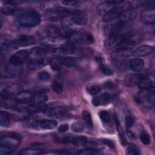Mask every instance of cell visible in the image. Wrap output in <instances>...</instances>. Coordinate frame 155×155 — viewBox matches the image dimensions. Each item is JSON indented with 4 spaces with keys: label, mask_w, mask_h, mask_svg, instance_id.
<instances>
[{
    "label": "cell",
    "mask_w": 155,
    "mask_h": 155,
    "mask_svg": "<svg viewBox=\"0 0 155 155\" xmlns=\"http://www.w3.org/2000/svg\"><path fill=\"white\" fill-rule=\"evenodd\" d=\"M127 151H128V154L136 155V154H139L140 153L139 151V148L134 143H130L128 145L127 147Z\"/></svg>",
    "instance_id": "obj_38"
},
{
    "label": "cell",
    "mask_w": 155,
    "mask_h": 155,
    "mask_svg": "<svg viewBox=\"0 0 155 155\" xmlns=\"http://www.w3.org/2000/svg\"><path fill=\"white\" fill-rule=\"evenodd\" d=\"M34 97V94L28 91H21L16 94V99L21 104L31 103Z\"/></svg>",
    "instance_id": "obj_13"
},
{
    "label": "cell",
    "mask_w": 155,
    "mask_h": 155,
    "mask_svg": "<svg viewBox=\"0 0 155 155\" xmlns=\"http://www.w3.org/2000/svg\"><path fill=\"white\" fill-rule=\"evenodd\" d=\"M18 21L22 26L32 27L36 26L40 23L41 16L39 13L35 10H25L19 14Z\"/></svg>",
    "instance_id": "obj_1"
},
{
    "label": "cell",
    "mask_w": 155,
    "mask_h": 155,
    "mask_svg": "<svg viewBox=\"0 0 155 155\" xmlns=\"http://www.w3.org/2000/svg\"><path fill=\"white\" fill-rule=\"evenodd\" d=\"M83 36V41H85V42L91 44L94 42V37L92 34L90 33H85L84 35H82Z\"/></svg>",
    "instance_id": "obj_47"
},
{
    "label": "cell",
    "mask_w": 155,
    "mask_h": 155,
    "mask_svg": "<svg viewBox=\"0 0 155 155\" xmlns=\"http://www.w3.org/2000/svg\"><path fill=\"white\" fill-rule=\"evenodd\" d=\"M50 74L46 71H42L38 73V78L41 81H47L49 79Z\"/></svg>",
    "instance_id": "obj_46"
},
{
    "label": "cell",
    "mask_w": 155,
    "mask_h": 155,
    "mask_svg": "<svg viewBox=\"0 0 155 155\" xmlns=\"http://www.w3.org/2000/svg\"><path fill=\"white\" fill-rule=\"evenodd\" d=\"M99 151L98 150L93 149V148H88L84 150H80L77 151V154H94L97 153Z\"/></svg>",
    "instance_id": "obj_45"
},
{
    "label": "cell",
    "mask_w": 155,
    "mask_h": 155,
    "mask_svg": "<svg viewBox=\"0 0 155 155\" xmlns=\"http://www.w3.org/2000/svg\"><path fill=\"white\" fill-rule=\"evenodd\" d=\"M137 12L133 8H128L125 10L119 16L120 21L128 22L137 17Z\"/></svg>",
    "instance_id": "obj_16"
},
{
    "label": "cell",
    "mask_w": 155,
    "mask_h": 155,
    "mask_svg": "<svg viewBox=\"0 0 155 155\" xmlns=\"http://www.w3.org/2000/svg\"><path fill=\"white\" fill-rule=\"evenodd\" d=\"M44 64V59L30 58L27 63V68L31 71L36 70L41 68Z\"/></svg>",
    "instance_id": "obj_21"
},
{
    "label": "cell",
    "mask_w": 155,
    "mask_h": 155,
    "mask_svg": "<svg viewBox=\"0 0 155 155\" xmlns=\"http://www.w3.org/2000/svg\"><path fill=\"white\" fill-rule=\"evenodd\" d=\"M140 139L143 144L145 145H148L150 143L151 139L149 134L146 131H142L140 134Z\"/></svg>",
    "instance_id": "obj_39"
},
{
    "label": "cell",
    "mask_w": 155,
    "mask_h": 155,
    "mask_svg": "<svg viewBox=\"0 0 155 155\" xmlns=\"http://www.w3.org/2000/svg\"><path fill=\"white\" fill-rule=\"evenodd\" d=\"M35 125L44 130H52L56 127L58 123L53 119H43L36 122Z\"/></svg>",
    "instance_id": "obj_14"
},
{
    "label": "cell",
    "mask_w": 155,
    "mask_h": 155,
    "mask_svg": "<svg viewBox=\"0 0 155 155\" xmlns=\"http://www.w3.org/2000/svg\"><path fill=\"white\" fill-rule=\"evenodd\" d=\"M82 117L87 125L90 128L93 127V124L91 119V114L88 111H84L82 112Z\"/></svg>",
    "instance_id": "obj_34"
},
{
    "label": "cell",
    "mask_w": 155,
    "mask_h": 155,
    "mask_svg": "<svg viewBox=\"0 0 155 155\" xmlns=\"http://www.w3.org/2000/svg\"><path fill=\"white\" fill-rule=\"evenodd\" d=\"M51 88L55 93L61 94L63 91V88L61 83L58 81H54L51 85Z\"/></svg>",
    "instance_id": "obj_40"
},
{
    "label": "cell",
    "mask_w": 155,
    "mask_h": 155,
    "mask_svg": "<svg viewBox=\"0 0 155 155\" xmlns=\"http://www.w3.org/2000/svg\"><path fill=\"white\" fill-rule=\"evenodd\" d=\"M64 66L67 68H72L74 67L77 63V59L72 56H67L63 59Z\"/></svg>",
    "instance_id": "obj_33"
},
{
    "label": "cell",
    "mask_w": 155,
    "mask_h": 155,
    "mask_svg": "<svg viewBox=\"0 0 155 155\" xmlns=\"http://www.w3.org/2000/svg\"><path fill=\"white\" fill-rule=\"evenodd\" d=\"M142 78V75L137 73L128 74L125 76L124 78V83L128 87H134L136 85Z\"/></svg>",
    "instance_id": "obj_19"
},
{
    "label": "cell",
    "mask_w": 155,
    "mask_h": 155,
    "mask_svg": "<svg viewBox=\"0 0 155 155\" xmlns=\"http://www.w3.org/2000/svg\"><path fill=\"white\" fill-rule=\"evenodd\" d=\"M141 21L147 24H153L155 21V11L153 8L143 10L140 13Z\"/></svg>",
    "instance_id": "obj_9"
},
{
    "label": "cell",
    "mask_w": 155,
    "mask_h": 155,
    "mask_svg": "<svg viewBox=\"0 0 155 155\" xmlns=\"http://www.w3.org/2000/svg\"><path fill=\"white\" fill-rule=\"evenodd\" d=\"M92 103H93V105H94L95 107H97V106L100 105H101V101H100V99H99V97L93 98V100H92Z\"/></svg>",
    "instance_id": "obj_53"
},
{
    "label": "cell",
    "mask_w": 155,
    "mask_h": 155,
    "mask_svg": "<svg viewBox=\"0 0 155 155\" xmlns=\"http://www.w3.org/2000/svg\"><path fill=\"white\" fill-rule=\"evenodd\" d=\"M105 144H106L107 145H108L110 148H115V145H114V142L109 139H103L102 140Z\"/></svg>",
    "instance_id": "obj_52"
},
{
    "label": "cell",
    "mask_w": 155,
    "mask_h": 155,
    "mask_svg": "<svg viewBox=\"0 0 155 155\" xmlns=\"http://www.w3.org/2000/svg\"><path fill=\"white\" fill-rule=\"evenodd\" d=\"M0 125L2 127H7L9 125L8 116L3 111H1L0 114Z\"/></svg>",
    "instance_id": "obj_35"
},
{
    "label": "cell",
    "mask_w": 155,
    "mask_h": 155,
    "mask_svg": "<svg viewBox=\"0 0 155 155\" xmlns=\"http://www.w3.org/2000/svg\"><path fill=\"white\" fill-rule=\"evenodd\" d=\"M122 34L116 36L111 37L105 42V46L108 48H113L119 45L122 39Z\"/></svg>",
    "instance_id": "obj_27"
},
{
    "label": "cell",
    "mask_w": 155,
    "mask_h": 155,
    "mask_svg": "<svg viewBox=\"0 0 155 155\" xmlns=\"http://www.w3.org/2000/svg\"><path fill=\"white\" fill-rule=\"evenodd\" d=\"M134 101H135L136 103L139 104H142V101L141 98H140V97L139 96H136V97H134Z\"/></svg>",
    "instance_id": "obj_56"
},
{
    "label": "cell",
    "mask_w": 155,
    "mask_h": 155,
    "mask_svg": "<svg viewBox=\"0 0 155 155\" xmlns=\"http://www.w3.org/2000/svg\"><path fill=\"white\" fill-rule=\"evenodd\" d=\"M95 59H96V61L97 63H98L99 65H101V64H103V59H102V58L99 55H97L96 57H95Z\"/></svg>",
    "instance_id": "obj_55"
},
{
    "label": "cell",
    "mask_w": 155,
    "mask_h": 155,
    "mask_svg": "<svg viewBox=\"0 0 155 155\" xmlns=\"http://www.w3.org/2000/svg\"><path fill=\"white\" fill-rule=\"evenodd\" d=\"M46 54V50L41 47H35L33 48L30 53V58L34 59H44Z\"/></svg>",
    "instance_id": "obj_26"
},
{
    "label": "cell",
    "mask_w": 155,
    "mask_h": 155,
    "mask_svg": "<svg viewBox=\"0 0 155 155\" xmlns=\"http://www.w3.org/2000/svg\"><path fill=\"white\" fill-rule=\"evenodd\" d=\"M16 10V4L12 1H5L1 8V12L4 15H12Z\"/></svg>",
    "instance_id": "obj_15"
},
{
    "label": "cell",
    "mask_w": 155,
    "mask_h": 155,
    "mask_svg": "<svg viewBox=\"0 0 155 155\" xmlns=\"http://www.w3.org/2000/svg\"><path fill=\"white\" fill-rule=\"evenodd\" d=\"M45 145L43 143L35 142L22 150L19 154L21 155H38L44 153Z\"/></svg>",
    "instance_id": "obj_6"
},
{
    "label": "cell",
    "mask_w": 155,
    "mask_h": 155,
    "mask_svg": "<svg viewBox=\"0 0 155 155\" xmlns=\"http://www.w3.org/2000/svg\"><path fill=\"white\" fill-rule=\"evenodd\" d=\"M116 5L111 3L110 1L103 2L98 5L97 7V12L99 15H105L108 12H109L112 8H113Z\"/></svg>",
    "instance_id": "obj_18"
},
{
    "label": "cell",
    "mask_w": 155,
    "mask_h": 155,
    "mask_svg": "<svg viewBox=\"0 0 155 155\" xmlns=\"http://www.w3.org/2000/svg\"><path fill=\"white\" fill-rule=\"evenodd\" d=\"M45 33L50 38H57L61 34V30L56 25H49L45 28Z\"/></svg>",
    "instance_id": "obj_25"
},
{
    "label": "cell",
    "mask_w": 155,
    "mask_h": 155,
    "mask_svg": "<svg viewBox=\"0 0 155 155\" xmlns=\"http://www.w3.org/2000/svg\"><path fill=\"white\" fill-rule=\"evenodd\" d=\"M154 51V47L148 45H143L133 51L132 54L136 57H142L149 55Z\"/></svg>",
    "instance_id": "obj_12"
},
{
    "label": "cell",
    "mask_w": 155,
    "mask_h": 155,
    "mask_svg": "<svg viewBox=\"0 0 155 155\" xmlns=\"http://www.w3.org/2000/svg\"><path fill=\"white\" fill-rule=\"evenodd\" d=\"M71 20L73 23L78 25H85L88 21V16L82 12L76 15L72 16Z\"/></svg>",
    "instance_id": "obj_28"
},
{
    "label": "cell",
    "mask_w": 155,
    "mask_h": 155,
    "mask_svg": "<svg viewBox=\"0 0 155 155\" xmlns=\"http://www.w3.org/2000/svg\"><path fill=\"white\" fill-rule=\"evenodd\" d=\"M133 53L131 48L120 47L113 50L111 54V58L114 61H122L129 58Z\"/></svg>",
    "instance_id": "obj_4"
},
{
    "label": "cell",
    "mask_w": 155,
    "mask_h": 155,
    "mask_svg": "<svg viewBox=\"0 0 155 155\" xmlns=\"http://www.w3.org/2000/svg\"><path fill=\"white\" fill-rule=\"evenodd\" d=\"M84 128L85 127L84 124L80 122H75L73 124H72L71 126V130L75 133H81L83 131Z\"/></svg>",
    "instance_id": "obj_36"
},
{
    "label": "cell",
    "mask_w": 155,
    "mask_h": 155,
    "mask_svg": "<svg viewBox=\"0 0 155 155\" xmlns=\"http://www.w3.org/2000/svg\"><path fill=\"white\" fill-rule=\"evenodd\" d=\"M99 98L101 101V104L107 105L111 101V96L108 93H103L100 95Z\"/></svg>",
    "instance_id": "obj_37"
},
{
    "label": "cell",
    "mask_w": 155,
    "mask_h": 155,
    "mask_svg": "<svg viewBox=\"0 0 155 155\" xmlns=\"http://www.w3.org/2000/svg\"><path fill=\"white\" fill-rule=\"evenodd\" d=\"M49 64L51 68L55 71H59L61 70L64 65L63 59L58 56L50 58L49 60Z\"/></svg>",
    "instance_id": "obj_23"
},
{
    "label": "cell",
    "mask_w": 155,
    "mask_h": 155,
    "mask_svg": "<svg viewBox=\"0 0 155 155\" xmlns=\"http://www.w3.org/2000/svg\"><path fill=\"white\" fill-rule=\"evenodd\" d=\"M71 142L74 146H82L85 145L88 142V139L85 136H76L71 139Z\"/></svg>",
    "instance_id": "obj_31"
},
{
    "label": "cell",
    "mask_w": 155,
    "mask_h": 155,
    "mask_svg": "<svg viewBox=\"0 0 155 155\" xmlns=\"http://www.w3.org/2000/svg\"><path fill=\"white\" fill-rule=\"evenodd\" d=\"M99 116L100 119L104 122H108L110 121V114L108 113V111H105V110H103V111H101L99 113Z\"/></svg>",
    "instance_id": "obj_44"
},
{
    "label": "cell",
    "mask_w": 155,
    "mask_h": 155,
    "mask_svg": "<svg viewBox=\"0 0 155 155\" xmlns=\"http://www.w3.org/2000/svg\"><path fill=\"white\" fill-rule=\"evenodd\" d=\"M89 93L92 95L98 94L101 91V88L97 85H93L88 89Z\"/></svg>",
    "instance_id": "obj_49"
},
{
    "label": "cell",
    "mask_w": 155,
    "mask_h": 155,
    "mask_svg": "<svg viewBox=\"0 0 155 155\" xmlns=\"http://www.w3.org/2000/svg\"><path fill=\"white\" fill-rule=\"evenodd\" d=\"M115 121H116V127H117V130L118 131V133H119V138L120 140V142L122 143V144L123 145H125L127 143V140H126V138L125 136L124 135L123 130L120 125V123L117 119V117L116 116H115Z\"/></svg>",
    "instance_id": "obj_32"
},
{
    "label": "cell",
    "mask_w": 155,
    "mask_h": 155,
    "mask_svg": "<svg viewBox=\"0 0 155 155\" xmlns=\"http://www.w3.org/2000/svg\"><path fill=\"white\" fill-rule=\"evenodd\" d=\"M127 134L128 137H129V139H130L131 140H133L135 139V136H134V133L133 132H131V131H130L128 128L127 130Z\"/></svg>",
    "instance_id": "obj_54"
},
{
    "label": "cell",
    "mask_w": 155,
    "mask_h": 155,
    "mask_svg": "<svg viewBox=\"0 0 155 155\" xmlns=\"http://www.w3.org/2000/svg\"><path fill=\"white\" fill-rule=\"evenodd\" d=\"M13 151V150L5 147L4 145H0V154L1 155H7V154H10Z\"/></svg>",
    "instance_id": "obj_48"
},
{
    "label": "cell",
    "mask_w": 155,
    "mask_h": 155,
    "mask_svg": "<svg viewBox=\"0 0 155 155\" xmlns=\"http://www.w3.org/2000/svg\"><path fill=\"white\" fill-rule=\"evenodd\" d=\"M44 113L50 117L60 118L65 115L66 110L62 107H54L46 108L44 111Z\"/></svg>",
    "instance_id": "obj_11"
},
{
    "label": "cell",
    "mask_w": 155,
    "mask_h": 155,
    "mask_svg": "<svg viewBox=\"0 0 155 155\" xmlns=\"http://www.w3.org/2000/svg\"><path fill=\"white\" fill-rule=\"evenodd\" d=\"M144 66L143 61L138 58H134L130 62V68L134 71L137 72L141 71Z\"/></svg>",
    "instance_id": "obj_22"
},
{
    "label": "cell",
    "mask_w": 155,
    "mask_h": 155,
    "mask_svg": "<svg viewBox=\"0 0 155 155\" xmlns=\"http://www.w3.org/2000/svg\"><path fill=\"white\" fill-rule=\"evenodd\" d=\"M127 22H124L120 21L117 23L114 24L108 29H107L108 35L110 36V38H111L122 34V31H124L125 29L127 28Z\"/></svg>",
    "instance_id": "obj_8"
},
{
    "label": "cell",
    "mask_w": 155,
    "mask_h": 155,
    "mask_svg": "<svg viewBox=\"0 0 155 155\" xmlns=\"http://www.w3.org/2000/svg\"><path fill=\"white\" fill-rule=\"evenodd\" d=\"M79 1H62V4L67 5V6H76L80 4Z\"/></svg>",
    "instance_id": "obj_50"
},
{
    "label": "cell",
    "mask_w": 155,
    "mask_h": 155,
    "mask_svg": "<svg viewBox=\"0 0 155 155\" xmlns=\"http://www.w3.org/2000/svg\"><path fill=\"white\" fill-rule=\"evenodd\" d=\"M10 45V41L8 38L4 36H1V41H0V48L1 50L2 51V50L6 48Z\"/></svg>",
    "instance_id": "obj_42"
},
{
    "label": "cell",
    "mask_w": 155,
    "mask_h": 155,
    "mask_svg": "<svg viewBox=\"0 0 155 155\" xmlns=\"http://www.w3.org/2000/svg\"><path fill=\"white\" fill-rule=\"evenodd\" d=\"M21 141L20 135L15 133H7L1 134L0 138V143L2 145L7 147L13 151L19 145Z\"/></svg>",
    "instance_id": "obj_2"
},
{
    "label": "cell",
    "mask_w": 155,
    "mask_h": 155,
    "mask_svg": "<svg viewBox=\"0 0 155 155\" xmlns=\"http://www.w3.org/2000/svg\"><path fill=\"white\" fill-rule=\"evenodd\" d=\"M5 98H4L2 100H1V106L2 108L9 109L15 108L17 105L18 101H16V98H11L7 97V96H5Z\"/></svg>",
    "instance_id": "obj_24"
},
{
    "label": "cell",
    "mask_w": 155,
    "mask_h": 155,
    "mask_svg": "<svg viewBox=\"0 0 155 155\" xmlns=\"http://www.w3.org/2000/svg\"><path fill=\"white\" fill-rule=\"evenodd\" d=\"M128 8H132L131 3L126 2L125 4L115 6L109 12H108L104 16L103 21L105 22H110L119 18L125 10Z\"/></svg>",
    "instance_id": "obj_3"
},
{
    "label": "cell",
    "mask_w": 155,
    "mask_h": 155,
    "mask_svg": "<svg viewBox=\"0 0 155 155\" xmlns=\"http://www.w3.org/2000/svg\"><path fill=\"white\" fill-rule=\"evenodd\" d=\"M35 42L36 41L33 36L27 35H20L16 41L18 45L22 47H26L33 45L35 43Z\"/></svg>",
    "instance_id": "obj_17"
},
{
    "label": "cell",
    "mask_w": 155,
    "mask_h": 155,
    "mask_svg": "<svg viewBox=\"0 0 155 155\" xmlns=\"http://www.w3.org/2000/svg\"><path fill=\"white\" fill-rule=\"evenodd\" d=\"M22 87L19 84H12L2 87L1 90V94L8 96L12 94H17L22 91Z\"/></svg>",
    "instance_id": "obj_10"
},
{
    "label": "cell",
    "mask_w": 155,
    "mask_h": 155,
    "mask_svg": "<svg viewBox=\"0 0 155 155\" xmlns=\"http://www.w3.org/2000/svg\"><path fill=\"white\" fill-rule=\"evenodd\" d=\"M68 125L66 124H61L60 125L58 128V131L59 133H65L66 131H68Z\"/></svg>",
    "instance_id": "obj_51"
},
{
    "label": "cell",
    "mask_w": 155,
    "mask_h": 155,
    "mask_svg": "<svg viewBox=\"0 0 155 155\" xmlns=\"http://www.w3.org/2000/svg\"><path fill=\"white\" fill-rule=\"evenodd\" d=\"M99 68L100 71L102 72L105 75L110 76V75H112L113 73V70L111 69H110V68H108V67H107L106 65H105L104 64L99 65Z\"/></svg>",
    "instance_id": "obj_41"
},
{
    "label": "cell",
    "mask_w": 155,
    "mask_h": 155,
    "mask_svg": "<svg viewBox=\"0 0 155 155\" xmlns=\"http://www.w3.org/2000/svg\"><path fill=\"white\" fill-rule=\"evenodd\" d=\"M29 53L26 50H21L13 54L10 58V64L15 65L19 66L23 64L28 57Z\"/></svg>",
    "instance_id": "obj_7"
},
{
    "label": "cell",
    "mask_w": 155,
    "mask_h": 155,
    "mask_svg": "<svg viewBox=\"0 0 155 155\" xmlns=\"http://www.w3.org/2000/svg\"><path fill=\"white\" fill-rule=\"evenodd\" d=\"M153 84V81L150 78L147 77H142L139 79L137 85L139 88L141 90H145L152 87Z\"/></svg>",
    "instance_id": "obj_29"
},
{
    "label": "cell",
    "mask_w": 155,
    "mask_h": 155,
    "mask_svg": "<svg viewBox=\"0 0 155 155\" xmlns=\"http://www.w3.org/2000/svg\"><path fill=\"white\" fill-rule=\"evenodd\" d=\"M59 49L62 54H73L76 50V46L74 43L68 41L62 44Z\"/></svg>",
    "instance_id": "obj_20"
},
{
    "label": "cell",
    "mask_w": 155,
    "mask_h": 155,
    "mask_svg": "<svg viewBox=\"0 0 155 155\" xmlns=\"http://www.w3.org/2000/svg\"><path fill=\"white\" fill-rule=\"evenodd\" d=\"M48 100V96L44 93H37L34 94L32 104H44Z\"/></svg>",
    "instance_id": "obj_30"
},
{
    "label": "cell",
    "mask_w": 155,
    "mask_h": 155,
    "mask_svg": "<svg viewBox=\"0 0 155 155\" xmlns=\"http://www.w3.org/2000/svg\"><path fill=\"white\" fill-rule=\"evenodd\" d=\"M134 124V119L130 114H127L125 116V125L128 129L131 128Z\"/></svg>",
    "instance_id": "obj_43"
},
{
    "label": "cell",
    "mask_w": 155,
    "mask_h": 155,
    "mask_svg": "<svg viewBox=\"0 0 155 155\" xmlns=\"http://www.w3.org/2000/svg\"><path fill=\"white\" fill-rule=\"evenodd\" d=\"M142 99V103L147 107H152L154 104V88L153 87L142 90L138 95Z\"/></svg>",
    "instance_id": "obj_5"
}]
</instances>
